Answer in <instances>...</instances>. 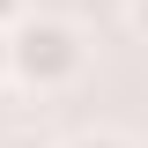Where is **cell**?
<instances>
[{
  "label": "cell",
  "mask_w": 148,
  "mask_h": 148,
  "mask_svg": "<svg viewBox=\"0 0 148 148\" xmlns=\"http://www.w3.org/2000/svg\"><path fill=\"white\" fill-rule=\"evenodd\" d=\"M0 82H15V45H8V30H0Z\"/></svg>",
  "instance_id": "277c9868"
},
{
  "label": "cell",
  "mask_w": 148,
  "mask_h": 148,
  "mask_svg": "<svg viewBox=\"0 0 148 148\" xmlns=\"http://www.w3.org/2000/svg\"><path fill=\"white\" fill-rule=\"evenodd\" d=\"M22 15H30V8H22V0H0V30H15Z\"/></svg>",
  "instance_id": "5b68a950"
},
{
  "label": "cell",
  "mask_w": 148,
  "mask_h": 148,
  "mask_svg": "<svg viewBox=\"0 0 148 148\" xmlns=\"http://www.w3.org/2000/svg\"><path fill=\"white\" fill-rule=\"evenodd\" d=\"M8 45H15V89L30 96H59L89 74V37L59 15H22L8 30Z\"/></svg>",
  "instance_id": "6da1fadb"
},
{
  "label": "cell",
  "mask_w": 148,
  "mask_h": 148,
  "mask_svg": "<svg viewBox=\"0 0 148 148\" xmlns=\"http://www.w3.org/2000/svg\"><path fill=\"white\" fill-rule=\"evenodd\" d=\"M126 22H133V37L148 45V0H126Z\"/></svg>",
  "instance_id": "3957f363"
},
{
  "label": "cell",
  "mask_w": 148,
  "mask_h": 148,
  "mask_svg": "<svg viewBox=\"0 0 148 148\" xmlns=\"http://www.w3.org/2000/svg\"><path fill=\"white\" fill-rule=\"evenodd\" d=\"M67 148H133V141H126V133H104V126H89V133H74Z\"/></svg>",
  "instance_id": "7a4b0ae2"
}]
</instances>
